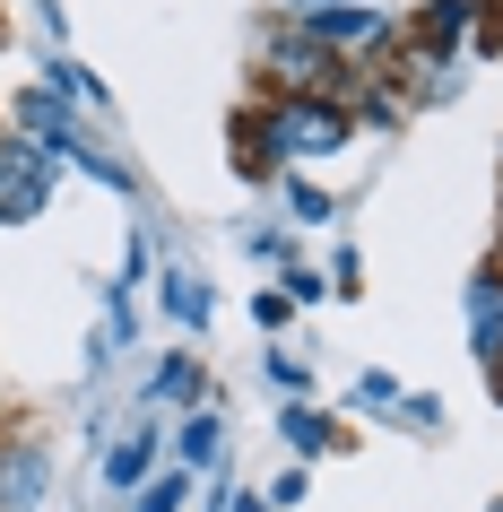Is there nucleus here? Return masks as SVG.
<instances>
[{
    "instance_id": "nucleus-9",
    "label": "nucleus",
    "mask_w": 503,
    "mask_h": 512,
    "mask_svg": "<svg viewBox=\"0 0 503 512\" xmlns=\"http://www.w3.org/2000/svg\"><path fill=\"white\" fill-rule=\"evenodd\" d=\"M174 504H183V486L165 478V486H157V495H148V504H139V512H174Z\"/></svg>"
},
{
    "instance_id": "nucleus-8",
    "label": "nucleus",
    "mask_w": 503,
    "mask_h": 512,
    "mask_svg": "<svg viewBox=\"0 0 503 512\" xmlns=\"http://www.w3.org/2000/svg\"><path fill=\"white\" fill-rule=\"evenodd\" d=\"M287 434H295V452H321L330 434H321V417H287Z\"/></svg>"
},
{
    "instance_id": "nucleus-3",
    "label": "nucleus",
    "mask_w": 503,
    "mask_h": 512,
    "mask_svg": "<svg viewBox=\"0 0 503 512\" xmlns=\"http://www.w3.org/2000/svg\"><path fill=\"white\" fill-rule=\"evenodd\" d=\"M469 339L486 356H503V278H477V304H469Z\"/></svg>"
},
{
    "instance_id": "nucleus-7",
    "label": "nucleus",
    "mask_w": 503,
    "mask_h": 512,
    "mask_svg": "<svg viewBox=\"0 0 503 512\" xmlns=\"http://www.w3.org/2000/svg\"><path fill=\"white\" fill-rule=\"evenodd\" d=\"M139 469H148V434H139V443H122V452H113V478H122V486H131Z\"/></svg>"
},
{
    "instance_id": "nucleus-2",
    "label": "nucleus",
    "mask_w": 503,
    "mask_h": 512,
    "mask_svg": "<svg viewBox=\"0 0 503 512\" xmlns=\"http://www.w3.org/2000/svg\"><path fill=\"white\" fill-rule=\"evenodd\" d=\"M278 139H287V148H339L347 122H339V113H321V105H295V113H278Z\"/></svg>"
},
{
    "instance_id": "nucleus-5",
    "label": "nucleus",
    "mask_w": 503,
    "mask_h": 512,
    "mask_svg": "<svg viewBox=\"0 0 503 512\" xmlns=\"http://www.w3.org/2000/svg\"><path fill=\"white\" fill-rule=\"evenodd\" d=\"M313 35H321V44H373V35H382V18H373V9H321Z\"/></svg>"
},
{
    "instance_id": "nucleus-4",
    "label": "nucleus",
    "mask_w": 503,
    "mask_h": 512,
    "mask_svg": "<svg viewBox=\"0 0 503 512\" xmlns=\"http://www.w3.org/2000/svg\"><path fill=\"white\" fill-rule=\"evenodd\" d=\"M0 495H9V512H27L35 495H44V452H9V469H0Z\"/></svg>"
},
{
    "instance_id": "nucleus-1",
    "label": "nucleus",
    "mask_w": 503,
    "mask_h": 512,
    "mask_svg": "<svg viewBox=\"0 0 503 512\" xmlns=\"http://www.w3.org/2000/svg\"><path fill=\"white\" fill-rule=\"evenodd\" d=\"M35 209H44V157L0 148V217H35Z\"/></svg>"
},
{
    "instance_id": "nucleus-6",
    "label": "nucleus",
    "mask_w": 503,
    "mask_h": 512,
    "mask_svg": "<svg viewBox=\"0 0 503 512\" xmlns=\"http://www.w3.org/2000/svg\"><path fill=\"white\" fill-rule=\"evenodd\" d=\"M174 313H183V322H209V296H200V278H174Z\"/></svg>"
}]
</instances>
